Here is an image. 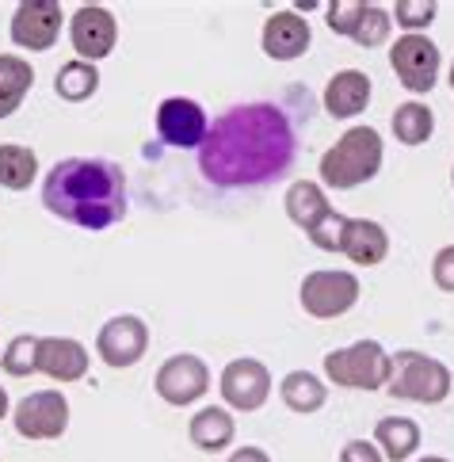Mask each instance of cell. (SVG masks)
Listing matches in <instances>:
<instances>
[{
    "label": "cell",
    "mask_w": 454,
    "mask_h": 462,
    "mask_svg": "<svg viewBox=\"0 0 454 462\" xmlns=\"http://www.w3.org/2000/svg\"><path fill=\"white\" fill-rule=\"evenodd\" d=\"M295 150V130L279 107L241 104L206 130V142L199 145V172L214 188H259L290 169Z\"/></svg>",
    "instance_id": "1"
},
{
    "label": "cell",
    "mask_w": 454,
    "mask_h": 462,
    "mask_svg": "<svg viewBox=\"0 0 454 462\" xmlns=\"http://www.w3.org/2000/svg\"><path fill=\"white\" fill-rule=\"evenodd\" d=\"M42 207L61 222L100 234L126 218V176L115 161L65 157L42 180Z\"/></svg>",
    "instance_id": "2"
},
{
    "label": "cell",
    "mask_w": 454,
    "mask_h": 462,
    "mask_svg": "<svg viewBox=\"0 0 454 462\" xmlns=\"http://www.w3.org/2000/svg\"><path fill=\"white\" fill-rule=\"evenodd\" d=\"M382 134L375 126H351L336 138V145L321 153V188H336V191H351L370 184L382 172Z\"/></svg>",
    "instance_id": "3"
},
{
    "label": "cell",
    "mask_w": 454,
    "mask_h": 462,
    "mask_svg": "<svg viewBox=\"0 0 454 462\" xmlns=\"http://www.w3.org/2000/svg\"><path fill=\"white\" fill-rule=\"evenodd\" d=\"M450 386H454V378L447 371V363L435 359V356H424V352H413V348L394 356L389 383H386V390L394 393L397 402H420V405L447 402Z\"/></svg>",
    "instance_id": "4"
},
{
    "label": "cell",
    "mask_w": 454,
    "mask_h": 462,
    "mask_svg": "<svg viewBox=\"0 0 454 462\" xmlns=\"http://www.w3.org/2000/svg\"><path fill=\"white\" fill-rule=\"evenodd\" d=\"M389 367H394V356L378 340H355L324 356V378L344 390H382L389 383Z\"/></svg>",
    "instance_id": "5"
},
{
    "label": "cell",
    "mask_w": 454,
    "mask_h": 462,
    "mask_svg": "<svg viewBox=\"0 0 454 462\" xmlns=\"http://www.w3.org/2000/svg\"><path fill=\"white\" fill-rule=\"evenodd\" d=\"M359 294H363V287H359V275H355V272L321 268V272H310L302 279L298 302H302V310L310 313V318L332 321V318H344L348 310H355Z\"/></svg>",
    "instance_id": "6"
},
{
    "label": "cell",
    "mask_w": 454,
    "mask_h": 462,
    "mask_svg": "<svg viewBox=\"0 0 454 462\" xmlns=\"http://www.w3.org/2000/svg\"><path fill=\"white\" fill-rule=\"evenodd\" d=\"M389 69L397 73V80L413 96H428L440 80L443 69V54L428 35H401L389 46Z\"/></svg>",
    "instance_id": "7"
},
{
    "label": "cell",
    "mask_w": 454,
    "mask_h": 462,
    "mask_svg": "<svg viewBox=\"0 0 454 462\" xmlns=\"http://www.w3.org/2000/svg\"><path fill=\"white\" fill-rule=\"evenodd\" d=\"M153 390L165 405H176V409L195 405L210 390V367L191 352L168 356L165 363H160L157 378H153Z\"/></svg>",
    "instance_id": "8"
},
{
    "label": "cell",
    "mask_w": 454,
    "mask_h": 462,
    "mask_svg": "<svg viewBox=\"0 0 454 462\" xmlns=\"http://www.w3.org/2000/svg\"><path fill=\"white\" fill-rule=\"evenodd\" d=\"M145 352H150V325H145L138 313H119V318H111L100 333H95V356L115 371H126V367H134V363H141Z\"/></svg>",
    "instance_id": "9"
},
{
    "label": "cell",
    "mask_w": 454,
    "mask_h": 462,
    "mask_svg": "<svg viewBox=\"0 0 454 462\" xmlns=\"http://www.w3.org/2000/svg\"><path fill=\"white\" fill-rule=\"evenodd\" d=\"M12 424L23 439H61L69 428V402L61 390H39L15 405Z\"/></svg>",
    "instance_id": "10"
},
{
    "label": "cell",
    "mask_w": 454,
    "mask_h": 462,
    "mask_svg": "<svg viewBox=\"0 0 454 462\" xmlns=\"http://www.w3.org/2000/svg\"><path fill=\"white\" fill-rule=\"evenodd\" d=\"M218 390H222L225 409L256 412V409H264V402L271 398V371L252 356L230 359L222 378H218Z\"/></svg>",
    "instance_id": "11"
},
{
    "label": "cell",
    "mask_w": 454,
    "mask_h": 462,
    "mask_svg": "<svg viewBox=\"0 0 454 462\" xmlns=\"http://www.w3.org/2000/svg\"><path fill=\"white\" fill-rule=\"evenodd\" d=\"M69 42L77 61H104L119 42V20L104 5H80L69 20Z\"/></svg>",
    "instance_id": "12"
},
{
    "label": "cell",
    "mask_w": 454,
    "mask_h": 462,
    "mask_svg": "<svg viewBox=\"0 0 454 462\" xmlns=\"http://www.w3.org/2000/svg\"><path fill=\"white\" fill-rule=\"evenodd\" d=\"M61 20L65 15L58 0H23L12 12V42L31 54L54 51V42L61 35Z\"/></svg>",
    "instance_id": "13"
},
{
    "label": "cell",
    "mask_w": 454,
    "mask_h": 462,
    "mask_svg": "<svg viewBox=\"0 0 454 462\" xmlns=\"http://www.w3.org/2000/svg\"><path fill=\"white\" fill-rule=\"evenodd\" d=\"M206 130H210L206 111L195 100L168 96V100L157 107V134L165 145H172V150H199L206 142Z\"/></svg>",
    "instance_id": "14"
},
{
    "label": "cell",
    "mask_w": 454,
    "mask_h": 462,
    "mask_svg": "<svg viewBox=\"0 0 454 462\" xmlns=\"http://www.w3.org/2000/svg\"><path fill=\"white\" fill-rule=\"evenodd\" d=\"M313 42V31L310 20H302L295 8H279L264 20V31H259V46L271 61H295L310 51Z\"/></svg>",
    "instance_id": "15"
},
{
    "label": "cell",
    "mask_w": 454,
    "mask_h": 462,
    "mask_svg": "<svg viewBox=\"0 0 454 462\" xmlns=\"http://www.w3.org/2000/svg\"><path fill=\"white\" fill-rule=\"evenodd\" d=\"M88 348L73 337H39V374L54 383H80L88 374Z\"/></svg>",
    "instance_id": "16"
},
{
    "label": "cell",
    "mask_w": 454,
    "mask_h": 462,
    "mask_svg": "<svg viewBox=\"0 0 454 462\" xmlns=\"http://www.w3.org/2000/svg\"><path fill=\"white\" fill-rule=\"evenodd\" d=\"M340 253L359 268H378L389 256V234L386 226L375 218H348L344 222V237H340Z\"/></svg>",
    "instance_id": "17"
},
{
    "label": "cell",
    "mask_w": 454,
    "mask_h": 462,
    "mask_svg": "<svg viewBox=\"0 0 454 462\" xmlns=\"http://www.w3.org/2000/svg\"><path fill=\"white\" fill-rule=\"evenodd\" d=\"M370 96H375V85H370V77L363 69H340L324 85V111L332 119H355L359 111H367Z\"/></svg>",
    "instance_id": "18"
},
{
    "label": "cell",
    "mask_w": 454,
    "mask_h": 462,
    "mask_svg": "<svg viewBox=\"0 0 454 462\" xmlns=\"http://www.w3.org/2000/svg\"><path fill=\"white\" fill-rule=\"evenodd\" d=\"M283 207H286V218L295 222L305 237H310L313 229L332 214L329 195H324V188L317 184V180H295L283 195Z\"/></svg>",
    "instance_id": "19"
},
{
    "label": "cell",
    "mask_w": 454,
    "mask_h": 462,
    "mask_svg": "<svg viewBox=\"0 0 454 462\" xmlns=\"http://www.w3.org/2000/svg\"><path fill=\"white\" fill-rule=\"evenodd\" d=\"M187 436H191V443H195L199 451H210V455L225 451V448L233 443V436H237L233 412L222 409V405H203V409L191 417Z\"/></svg>",
    "instance_id": "20"
},
{
    "label": "cell",
    "mask_w": 454,
    "mask_h": 462,
    "mask_svg": "<svg viewBox=\"0 0 454 462\" xmlns=\"http://www.w3.org/2000/svg\"><path fill=\"white\" fill-rule=\"evenodd\" d=\"M375 448L386 462H409L420 451V424L409 417H382L375 424Z\"/></svg>",
    "instance_id": "21"
},
{
    "label": "cell",
    "mask_w": 454,
    "mask_h": 462,
    "mask_svg": "<svg viewBox=\"0 0 454 462\" xmlns=\"http://www.w3.org/2000/svg\"><path fill=\"white\" fill-rule=\"evenodd\" d=\"M279 398H283V405L290 412L310 417V412H321L324 402H329V386H324L313 371H290V374H283V383H279Z\"/></svg>",
    "instance_id": "22"
},
{
    "label": "cell",
    "mask_w": 454,
    "mask_h": 462,
    "mask_svg": "<svg viewBox=\"0 0 454 462\" xmlns=\"http://www.w3.org/2000/svg\"><path fill=\"white\" fill-rule=\"evenodd\" d=\"M31 85H35L31 61L20 54H0V119H8V115L20 111Z\"/></svg>",
    "instance_id": "23"
},
{
    "label": "cell",
    "mask_w": 454,
    "mask_h": 462,
    "mask_svg": "<svg viewBox=\"0 0 454 462\" xmlns=\"http://www.w3.org/2000/svg\"><path fill=\"white\" fill-rule=\"evenodd\" d=\"M39 176V157L31 145L5 142L0 145V188L5 191H27Z\"/></svg>",
    "instance_id": "24"
},
{
    "label": "cell",
    "mask_w": 454,
    "mask_h": 462,
    "mask_svg": "<svg viewBox=\"0 0 454 462\" xmlns=\"http://www.w3.org/2000/svg\"><path fill=\"white\" fill-rule=\"evenodd\" d=\"M54 92L65 104H85L100 92V69H95L92 61H77V58L65 61L54 77Z\"/></svg>",
    "instance_id": "25"
},
{
    "label": "cell",
    "mask_w": 454,
    "mask_h": 462,
    "mask_svg": "<svg viewBox=\"0 0 454 462\" xmlns=\"http://www.w3.org/2000/svg\"><path fill=\"white\" fill-rule=\"evenodd\" d=\"M389 126H394V134H397L401 145H424V142L435 134V115H431L428 104L409 100V104H401V107L394 111Z\"/></svg>",
    "instance_id": "26"
},
{
    "label": "cell",
    "mask_w": 454,
    "mask_h": 462,
    "mask_svg": "<svg viewBox=\"0 0 454 462\" xmlns=\"http://www.w3.org/2000/svg\"><path fill=\"white\" fill-rule=\"evenodd\" d=\"M389 31H394V20L382 5H363V15L359 23L351 31V42L363 46V51H375V46H386L389 42Z\"/></svg>",
    "instance_id": "27"
},
{
    "label": "cell",
    "mask_w": 454,
    "mask_h": 462,
    "mask_svg": "<svg viewBox=\"0 0 454 462\" xmlns=\"http://www.w3.org/2000/svg\"><path fill=\"white\" fill-rule=\"evenodd\" d=\"M0 367H5V374L12 378H27V374H39V337H12L5 356H0Z\"/></svg>",
    "instance_id": "28"
},
{
    "label": "cell",
    "mask_w": 454,
    "mask_h": 462,
    "mask_svg": "<svg viewBox=\"0 0 454 462\" xmlns=\"http://www.w3.org/2000/svg\"><path fill=\"white\" fill-rule=\"evenodd\" d=\"M435 15H440V5H435V0H397V8L389 12V20L397 27H404V35H420L424 27L435 23Z\"/></svg>",
    "instance_id": "29"
},
{
    "label": "cell",
    "mask_w": 454,
    "mask_h": 462,
    "mask_svg": "<svg viewBox=\"0 0 454 462\" xmlns=\"http://www.w3.org/2000/svg\"><path fill=\"white\" fill-rule=\"evenodd\" d=\"M359 15H363V0H336V5L324 8V23H329L332 35H348L351 39Z\"/></svg>",
    "instance_id": "30"
},
{
    "label": "cell",
    "mask_w": 454,
    "mask_h": 462,
    "mask_svg": "<svg viewBox=\"0 0 454 462\" xmlns=\"http://www.w3.org/2000/svg\"><path fill=\"white\" fill-rule=\"evenodd\" d=\"M431 283L443 294H454V245H443L431 260Z\"/></svg>",
    "instance_id": "31"
},
{
    "label": "cell",
    "mask_w": 454,
    "mask_h": 462,
    "mask_svg": "<svg viewBox=\"0 0 454 462\" xmlns=\"http://www.w3.org/2000/svg\"><path fill=\"white\" fill-rule=\"evenodd\" d=\"M340 462H386V458L375 448V439H348L340 448Z\"/></svg>",
    "instance_id": "32"
},
{
    "label": "cell",
    "mask_w": 454,
    "mask_h": 462,
    "mask_svg": "<svg viewBox=\"0 0 454 462\" xmlns=\"http://www.w3.org/2000/svg\"><path fill=\"white\" fill-rule=\"evenodd\" d=\"M225 462H271V455L264 448H237Z\"/></svg>",
    "instance_id": "33"
},
{
    "label": "cell",
    "mask_w": 454,
    "mask_h": 462,
    "mask_svg": "<svg viewBox=\"0 0 454 462\" xmlns=\"http://www.w3.org/2000/svg\"><path fill=\"white\" fill-rule=\"evenodd\" d=\"M5 417H8V390L0 386V420H5Z\"/></svg>",
    "instance_id": "34"
},
{
    "label": "cell",
    "mask_w": 454,
    "mask_h": 462,
    "mask_svg": "<svg viewBox=\"0 0 454 462\" xmlns=\"http://www.w3.org/2000/svg\"><path fill=\"white\" fill-rule=\"evenodd\" d=\"M420 462H450V458H443V455H428V458H420Z\"/></svg>",
    "instance_id": "35"
},
{
    "label": "cell",
    "mask_w": 454,
    "mask_h": 462,
    "mask_svg": "<svg viewBox=\"0 0 454 462\" xmlns=\"http://www.w3.org/2000/svg\"><path fill=\"white\" fill-rule=\"evenodd\" d=\"M450 92H454V61H450Z\"/></svg>",
    "instance_id": "36"
},
{
    "label": "cell",
    "mask_w": 454,
    "mask_h": 462,
    "mask_svg": "<svg viewBox=\"0 0 454 462\" xmlns=\"http://www.w3.org/2000/svg\"><path fill=\"white\" fill-rule=\"evenodd\" d=\"M450 184H454V169H450Z\"/></svg>",
    "instance_id": "37"
}]
</instances>
